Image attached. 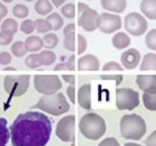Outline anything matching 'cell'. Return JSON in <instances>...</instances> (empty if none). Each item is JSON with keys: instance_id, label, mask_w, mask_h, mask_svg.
Segmentation results:
<instances>
[{"instance_id": "10", "label": "cell", "mask_w": 156, "mask_h": 146, "mask_svg": "<svg viewBox=\"0 0 156 146\" xmlns=\"http://www.w3.org/2000/svg\"><path fill=\"white\" fill-rule=\"evenodd\" d=\"M122 27V18L119 15L111 13H103L98 18V29L103 33H113Z\"/></svg>"}, {"instance_id": "24", "label": "cell", "mask_w": 156, "mask_h": 146, "mask_svg": "<svg viewBox=\"0 0 156 146\" xmlns=\"http://www.w3.org/2000/svg\"><path fill=\"white\" fill-rule=\"evenodd\" d=\"M1 31L10 35H15L18 31V24H17V22H16V20H14V18H6V20L2 22Z\"/></svg>"}, {"instance_id": "30", "label": "cell", "mask_w": 156, "mask_h": 146, "mask_svg": "<svg viewBox=\"0 0 156 146\" xmlns=\"http://www.w3.org/2000/svg\"><path fill=\"white\" fill-rule=\"evenodd\" d=\"M26 53H27V50H26L25 45L22 41H16V42H14L12 45V54L14 56H16V57H23Z\"/></svg>"}, {"instance_id": "8", "label": "cell", "mask_w": 156, "mask_h": 146, "mask_svg": "<svg viewBox=\"0 0 156 146\" xmlns=\"http://www.w3.org/2000/svg\"><path fill=\"white\" fill-rule=\"evenodd\" d=\"M148 27V23L146 18L139 13L132 12L124 17V29L133 37L143 35Z\"/></svg>"}, {"instance_id": "16", "label": "cell", "mask_w": 156, "mask_h": 146, "mask_svg": "<svg viewBox=\"0 0 156 146\" xmlns=\"http://www.w3.org/2000/svg\"><path fill=\"white\" fill-rule=\"evenodd\" d=\"M75 25L74 24H67L64 27V48L69 52H74L75 49Z\"/></svg>"}, {"instance_id": "3", "label": "cell", "mask_w": 156, "mask_h": 146, "mask_svg": "<svg viewBox=\"0 0 156 146\" xmlns=\"http://www.w3.org/2000/svg\"><path fill=\"white\" fill-rule=\"evenodd\" d=\"M80 131L88 139L97 141L106 133L105 120L97 113H87L81 118L79 123Z\"/></svg>"}, {"instance_id": "48", "label": "cell", "mask_w": 156, "mask_h": 146, "mask_svg": "<svg viewBox=\"0 0 156 146\" xmlns=\"http://www.w3.org/2000/svg\"><path fill=\"white\" fill-rule=\"evenodd\" d=\"M55 71H65V70H67V68H66V64L65 63H59V64H57L56 66H55Z\"/></svg>"}, {"instance_id": "37", "label": "cell", "mask_w": 156, "mask_h": 146, "mask_svg": "<svg viewBox=\"0 0 156 146\" xmlns=\"http://www.w3.org/2000/svg\"><path fill=\"white\" fill-rule=\"evenodd\" d=\"M123 68L116 62H108L103 66V71H122Z\"/></svg>"}, {"instance_id": "21", "label": "cell", "mask_w": 156, "mask_h": 146, "mask_svg": "<svg viewBox=\"0 0 156 146\" xmlns=\"http://www.w3.org/2000/svg\"><path fill=\"white\" fill-rule=\"evenodd\" d=\"M141 71H156V54L148 53L144 56L143 62L140 64Z\"/></svg>"}, {"instance_id": "26", "label": "cell", "mask_w": 156, "mask_h": 146, "mask_svg": "<svg viewBox=\"0 0 156 146\" xmlns=\"http://www.w3.org/2000/svg\"><path fill=\"white\" fill-rule=\"evenodd\" d=\"M143 102L149 111H156V93H144Z\"/></svg>"}, {"instance_id": "20", "label": "cell", "mask_w": 156, "mask_h": 146, "mask_svg": "<svg viewBox=\"0 0 156 146\" xmlns=\"http://www.w3.org/2000/svg\"><path fill=\"white\" fill-rule=\"evenodd\" d=\"M131 39L130 37L124 33V32H119L116 35H114L112 39L113 46L116 48V49H124L128 46H130Z\"/></svg>"}, {"instance_id": "9", "label": "cell", "mask_w": 156, "mask_h": 146, "mask_svg": "<svg viewBox=\"0 0 156 146\" xmlns=\"http://www.w3.org/2000/svg\"><path fill=\"white\" fill-rule=\"evenodd\" d=\"M56 136L63 142L75 141V116L67 115L58 121L56 128Z\"/></svg>"}, {"instance_id": "50", "label": "cell", "mask_w": 156, "mask_h": 146, "mask_svg": "<svg viewBox=\"0 0 156 146\" xmlns=\"http://www.w3.org/2000/svg\"><path fill=\"white\" fill-rule=\"evenodd\" d=\"M123 146H141V145L136 144V143H128V144H126V145H123Z\"/></svg>"}, {"instance_id": "6", "label": "cell", "mask_w": 156, "mask_h": 146, "mask_svg": "<svg viewBox=\"0 0 156 146\" xmlns=\"http://www.w3.org/2000/svg\"><path fill=\"white\" fill-rule=\"evenodd\" d=\"M140 103L138 91L131 88H119L116 90V108L120 111H132Z\"/></svg>"}, {"instance_id": "15", "label": "cell", "mask_w": 156, "mask_h": 146, "mask_svg": "<svg viewBox=\"0 0 156 146\" xmlns=\"http://www.w3.org/2000/svg\"><path fill=\"white\" fill-rule=\"evenodd\" d=\"M91 86L89 83L81 86L78 91V102L79 105L84 110H91Z\"/></svg>"}, {"instance_id": "52", "label": "cell", "mask_w": 156, "mask_h": 146, "mask_svg": "<svg viewBox=\"0 0 156 146\" xmlns=\"http://www.w3.org/2000/svg\"><path fill=\"white\" fill-rule=\"evenodd\" d=\"M4 2H7V4H9V2H12V1H14V0H2Z\"/></svg>"}, {"instance_id": "54", "label": "cell", "mask_w": 156, "mask_h": 146, "mask_svg": "<svg viewBox=\"0 0 156 146\" xmlns=\"http://www.w3.org/2000/svg\"><path fill=\"white\" fill-rule=\"evenodd\" d=\"M1 20H2V17H1V16H0V22H1Z\"/></svg>"}, {"instance_id": "5", "label": "cell", "mask_w": 156, "mask_h": 146, "mask_svg": "<svg viewBox=\"0 0 156 146\" xmlns=\"http://www.w3.org/2000/svg\"><path fill=\"white\" fill-rule=\"evenodd\" d=\"M30 85V75H7L4 80L5 91L12 97H20L25 94Z\"/></svg>"}, {"instance_id": "33", "label": "cell", "mask_w": 156, "mask_h": 146, "mask_svg": "<svg viewBox=\"0 0 156 146\" xmlns=\"http://www.w3.org/2000/svg\"><path fill=\"white\" fill-rule=\"evenodd\" d=\"M145 43L149 49L155 50L156 52V29H153L146 35V39H145Z\"/></svg>"}, {"instance_id": "19", "label": "cell", "mask_w": 156, "mask_h": 146, "mask_svg": "<svg viewBox=\"0 0 156 146\" xmlns=\"http://www.w3.org/2000/svg\"><path fill=\"white\" fill-rule=\"evenodd\" d=\"M24 45H25L27 52L35 53V52H39L40 49L44 47V41L38 35H31V37L26 38Z\"/></svg>"}, {"instance_id": "34", "label": "cell", "mask_w": 156, "mask_h": 146, "mask_svg": "<svg viewBox=\"0 0 156 146\" xmlns=\"http://www.w3.org/2000/svg\"><path fill=\"white\" fill-rule=\"evenodd\" d=\"M62 15L66 18H74L75 16V6L74 4H66L61 9Z\"/></svg>"}, {"instance_id": "32", "label": "cell", "mask_w": 156, "mask_h": 146, "mask_svg": "<svg viewBox=\"0 0 156 146\" xmlns=\"http://www.w3.org/2000/svg\"><path fill=\"white\" fill-rule=\"evenodd\" d=\"M25 64L30 69H38L41 66V60H40L39 54H31L25 58Z\"/></svg>"}, {"instance_id": "38", "label": "cell", "mask_w": 156, "mask_h": 146, "mask_svg": "<svg viewBox=\"0 0 156 146\" xmlns=\"http://www.w3.org/2000/svg\"><path fill=\"white\" fill-rule=\"evenodd\" d=\"M100 79H103V80H114L116 86L119 87V85L122 83V81H123V75H121V74H113V75H105V74H103V75H100Z\"/></svg>"}, {"instance_id": "39", "label": "cell", "mask_w": 156, "mask_h": 146, "mask_svg": "<svg viewBox=\"0 0 156 146\" xmlns=\"http://www.w3.org/2000/svg\"><path fill=\"white\" fill-rule=\"evenodd\" d=\"M13 35H7V33H5V32H0V45L1 46H8V45H10L12 43V41H13Z\"/></svg>"}, {"instance_id": "44", "label": "cell", "mask_w": 156, "mask_h": 146, "mask_svg": "<svg viewBox=\"0 0 156 146\" xmlns=\"http://www.w3.org/2000/svg\"><path fill=\"white\" fill-rule=\"evenodd\" d=\"M67 95H69V100L73 104H75V87H74L73 85H71V86L67 88Z\"/></svg>"}, {"instance_id": "13", "label": "cell", "mask_w": 156, "mask_h": 146, "mask_svg": "<svg viewBox=\"0 0 156 146\" xmlns=\"http://www.w3.org/2000/svg\"><path fill=\"white\" fill-rule=\"evenodd\" d=\"M79 71H98L99 70V60L95 55H84L78 60Z\"/></svg>"}, {"instance_id": "42", "label": "cell", "mask_w": 156, "mask_h": 146, "mask_svg": "<svg viewBox=\"0 0 156 146\" xmlns=\"http://www.w3.org/2000/svg\"><path fill=\"white\" fill-rule=\"evenodd\" d=\"M146 146H156V130L149 135V137H147Z\"/></svg>"}, {"instance_id": "41", "label": "cell", "mask_w": 156, "mask_h": 146, "mask_svg": "<svg viewBox=\"0 0 156 146\" xmlns=\"http://www.w3.org/2000/svg\"><path fill=\"white\" fill-rule=\"evenodd\" d=\"M98 146H120V144H119V142H117L115 138H105L103 142L100 143Z\"/></svg>"}, {"instance_id": "25", "label": "cell", "mask_w": 156, "mask_h": 146, "mask_svg": "<svg viewBox=\"0 0 156 146\" xmlns=\"http://www.w3.org/2000/svg\"><path fill=\"white\" fill-rule=\"evenodd\" d=\"M47 21L49 22V24L51 26V30L58 31L61 30L63 25H64V20L62 18V16L57 13H50L48 15Z\"/></svg>"}, {"instance_id": "23", "label": "cell", "mask_w": 156, "mask_h": 146, "mask_svg": "<svg viewBox=\"0 0 156 146\" xmlns=\"http://www.w3.org/2000/svg\"><path fill=\"white\" fill-rule=\"evenodd\" d=\"M9 138L10 133L7 127V120L5 118H0V146H7Z\"/></svg>"}, {"instance_id": "46", "label": "cell", "mask_w": 156, "mask_h": 146, "mask_svg": "<svg viewBox=\"0 0 156 146\" xmlns=\"http://www.w3.org/2000/svg\"><path fill=\"white\" fill-rule=\"evenodd\" d=\"M7 13H8V9H7V7L0 2V16H1V17H5V16L7 15Z\"/></svg>"}, {"instance_id": "43", "label": "cell", "mask_w": 156, "mask_h": 146, "mask_svg": "<svg viewBox=\"0 0 156 146\" xmlns=\"http://www.w3.org/2000/svg\"><path fill=\"white\" fill-rule=\"evenodd\" d=\"M65 64H66L67 70H69V71H74V70H75V56L74 55L69 56V58L67 60V62H66Z\"/></svg>"}, {"instance_id": "49", "label": "cell", "mask_w": 156, "mask_h": 146, "mask_svg": "<svg viewBox=\"0 0 156 146\" xmlns=\"http://www.w3.org/2000/svg\"><path fill=\"white\" fill-rule=\"evenodd\" d=\"M66 0H50V2H51L55 7H61L62 5L65 4Z\"/></svg>"}, {"instance_id": "28", "label": "cell", "mask_w": 156, "mask_h": 146, "mask_svg": "<svg viewBox=\"0 0 156 146\" xmlns=\"http://www.w3.org/2000/svg\"><path fill=\"white\" fill-rule=\"evenodd\" d=\"M34 30H37L39 33H47L51 30V26L49 24V22L44 18H38L34 22Z\"/></svg>"}, {"instance_id": "47", "label": "cell", "mask_w": 156, "mask_h": 146, "mask_svg": "<svg viewBox=\"0 0 156 146\" xmlns=\"http://www.w3.org/2000/svg\"><path fill=\"white\" fill-rule=\"evenodd\" d=\"M88 8H89V6L86 4H83V2H79L78 4V13L79 14H81L82 12H84V10Z\"/></svg>"}, {"instance_id": "18", "label": "cell", "mask_w": 156, "mask_h": 146, "mask_svg": "<svg viewBox=\"0 0 156 146\" xmlns=\"http://www.w3.org/2000/svg\"><path fill=\"white\" fill-rule=\"evenodd\" d=\"M141 13L149 20H156V0H141Z\"/></svg>"}, {"instance_id": "22", "label": "cell", "mask_w": 156, "mask_h": 146, "mask_svg": "<svg viewBox=\"0 0 156 146\" xmlns=\"http://www.w3.org/2000/svg\"><path fill=\"white\" fill-rule=\"evenodd\" d=\"M34 9L37 14L46 16L52 12V4L50 2V0H37V2L34 4Z\"/></svg>"}, {"instance_id": "7", "label": "cell", "mask_w": 156, "mask_h": 146, "mask_svg": "<svg viewBox=\"0 0 156 146\" xmlns=\"http://www.w3.org/2000/svg\"><path fill=\"white\" fill-rule=\"evenodd\" d=\"M34 88L38 93L44 94V96L54 95L61 90V79L57 75H35Z\"/></svg>"}, {"instance_id": "17", "label": "cell", "mask_w": 156, "mask_h": 146, "mask_svg": "<svg viewBox=\"0 0 156 146\" xmlns=\"http://www.w3.org/2000/svg\"><path fill=\"white\" fill-rule=\"evenodd\" d=\"M101 7L113 13H123L126 8V0H101Z\"/></svg>"}, {"instance_id": "40", "label": "cell", "mask_w": 156, "mask_h": 146, "mask_svg": "<svg viewBox=\"0 0 156 146\" xmlns=\"http://www.w3.org/2000/svg\"><path fill=\"white\" fill-rule=\"evenodd\" d=\"M12 62V55L7 52L0 53V64L1 65H8Z\"/></svg>"}, {"instance_id": "45", "label": "cell", "mask_w": 156, "mask_h": 146, "mask_svg": "<svg viewBox=\"0 0 156 146\" xmlns=\"http://www.w3.org/2000/svg\"><path fill=\"white\" fill-rule=\"evenodd\" d=\"M63 79H64V81H66L69 85L74 86V83H75V77L74 75H63Z\"/></svg>"}, {"instance_id": "11", "label": "cell", "mask_w": 156, "mask_h": 146, "mask_svg": "<svg viewBox=\"0 0 156 146\" xmlns=\"http://www.w3.org/2000/svg\"><path fill=\"white\" fill-rule=\"evenodd\" d=\"M98 18L99 14L95 9H91L90 7L86 9L84 12L79 14L78 24L81 26L83 30L87 32H92L96 29H98Z\"/></svg>"}, {"instance_id": "29", "label": "cell", "mask_w": 156, "mask_h": 146, "mask_svg": "<svg viewBox=\"0 0 156 146\" xmlns=\"http://www.w3.org/2000/svg\"><path fill=\"white\" fill-rule=\"evenodd\" d=\"M44 41V47L48 48V49H52L58 45V37L54 33H47L42 38Z\"/></svg>"}, {"instance_id": "4", "label": "cell", "mask_w": 156, "mask_h": 146, "mask_svg": "<svg viewBox=\"0 0 156 146\" xmlns=\"http://www.w3.org/2000/svg\"><path fill=\"white\" fill-rule=\"evenodd\" d=\"M34 108H39L51 115L57 116L69 111V104L62 93H56L54 95L41 97L39 102L34 105Z\"/></svg>"}, {"instance_id": "51", "label": "cell", "mask_w": 156, "mask_h": 146, "mask_svg": "<svg viewBox=\"0 0 156 146\" xmlns=\"http://www.w3.org/2000/svg\"><path fill=\"white\" fill-rule=\"evenodd\" d=\"M15 68H12V66H7V68H5V71H15Z\"/></svg>"}, {"instance_id": "1", "label": "cell", "mask_w": 156, "mask_h": 146, "mask_svg": "<svg viewBox=\"0 0 156 146\" xmlns=\"http://www.w3.org/2000/svg\"><path fill=\"white\" fill-rule=\"evenodd\" d=\"M51 121L41 112L29 111L15 119L9 129L13 146H46L51 136Z\"/></svg>"}, {"instance_id": "55", "label": "cell", "mask_w": 156, "mask_h": 146, "mask_svg": "<svg viewBox=\"0 0 156 146\" xmlns=\"http://www.w3.org/2000/svg\"><path fill=\"white\" fill-rule=\"evenodd\" d=\"M71 146H75V145H74V143H73V144H72V145H71Z\"/></svg>"}, {"instance_id": "27", "label": "cell", "mask_w": 156, "mask_h": 146, "mask_svg": "<svg viewBox=\"0 0 156 146\" xmlns=\"http://www.w3.org/2000/svg\"><path fill=\"white\" fill-rule=\"evenodd\" d=\"M40 60H41V64L44 66H49L55 63L56 60V55L50 50H44L39 54Z\"/></svg>"}, {"instance_id": "56", "label": "cell", "mask_w": 156, "mask_h": 146, "mask_svg": "<svg viewBox=\"0 0 156 146\" xmlns=\"http://www.w3.org/2000/svg\"><path fill=\"white\" fill-rule=\"evenodd\" d=\"M90 1H91V0H90Z\"/></svg>"}, {"instance_id": "2", "label": "cell", "mask_w": 156, "mask_h": 146, "mask_svg": "<svg viewBox=\"0 0 156 146\" xmlns=\"http://www.w3.org/2000/svg\"><path fill=\"white\" fill-rule=\"evenodd\" d=\"M120 129L123 138L139 141L145 136L147 125L146 121L138 114H126L122 116Z\"/></svg>"}, {"instance_id": "12", "label": "cell", "mask_w": 156, "mask_h": 146, "mask_svg": "<svg viewBox=\"0 0 156 146\" xmlns=\"http://www.w3.org/2000/svg\"><path fill=\"white\" fill-rule=\"evenodd\" d=\"M141 58L140 53L134 49V48H130L121 55V63L123 64V66L128 70H133L137 68V65L139 64Z\"/></svg>"}, {"instance_id": "31", "label": "cell", "mask_w": 156, "mask_h": 146, "mask_svg": "<svg viewBox=\"0 0 156 146\" xmlns=\"http://www.w3.org/2000/svg\"><path fill=\"white\" fill-rule=\"evenodd\" d=\"M13 15L16 18H26L29 16V8L25 5H15L13 8Z\"/></svg>"}, {"instance_id": "36", "label": "cell", "mask_w": 156, "mask_h": 146, "mask_svg": "<svg viewBox=\"0 0 156 146\" xmlns=\"http://www.w3.org/2000/svg\"><path fill=\"white\" fill-rule=\"evenodd\" d=\"M78 54L82 55L87 49V40L82 35H78Z\"/></svg>"}, {"instance_id": "14", "label": "cell", "mask_w": 156, "mask_h": 146, "mask_svg": "<svg viewBox=\"0 0 156 146\" xmlns=\"http://www.w3.org/2000/svg\"><path fill=\"white\" fill-rule=\"evenodd\" d=\"M136 81L144 93H156V75H138Z\"/></svg>"}, {"instance_id": "35", "label": "cell", "mask_w": 156, "mask_h": 146, "mask_svg": "<svg viewBox=\"0 0 156 146\" xmlns=\"http://www.w3.org/2000/svg\"><path fill=\"white\" fill-rule=\"evenodd\" d=\"M20 29L23 33L25 35H31L33 31H34V22L31 21V20H24V21L21 23V26Z\"/></svg>"}, {"instance_id": "53", "label": "cell", "mask_w": 156, "mask_h": 146, "mask_svg": "<svg viewBox=\"0 0 156 146\" xmlns=\"http://www.w3.org/2000/svg\"><path fill=\"white\" fill-rule=\"evenodd\" d=\"M24 1H27V2H32V1H34V0H24Z\"/></svg>"}]
</instances>
